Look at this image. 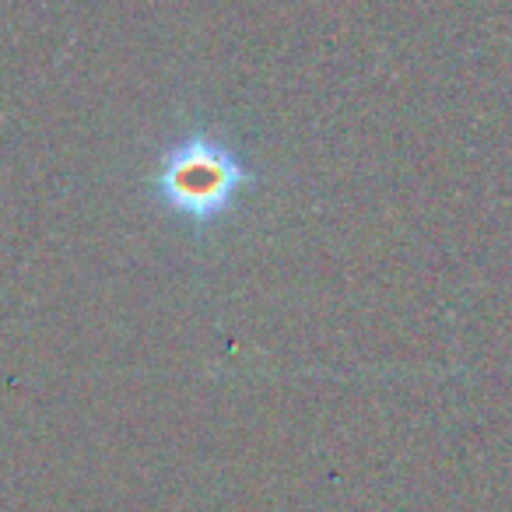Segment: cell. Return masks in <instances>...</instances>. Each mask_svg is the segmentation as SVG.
Returning a JSON list of instances; mask_svg holds the SVG:
<instances>
[{
	"label": "cell",
	"mask_w": 512,
	"mask_h": 512,
	"mask_svg": "<svg viewBox=\"0 0 512 512\" xmlns=\"http://www.w3.org/2000/svg\"><path fill=\"white\" fill-rule=\"evenodd\" d=\"M256 186V169L214 130H186L158 155L151 200L193 232H211Z\"/></svg>",
	"instance_id": "6da1fadb"
}]
</instances>
